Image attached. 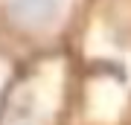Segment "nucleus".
<instances>
[{"mask_svg":"<svg viewBox=\"0 0 131 125\" xmlns=\"http://www.w3.org/2000/svg\"><path fill=\"white\" fill-rule=\"evenodd\" d=\"M61 0H9V9L24 20H47L56 15Z\"/></svg>","mask_w":131,"mask_h":125,"instance_id":"obj_1","label":"nucleus"}]
</instances>
